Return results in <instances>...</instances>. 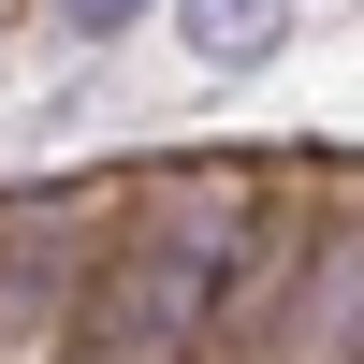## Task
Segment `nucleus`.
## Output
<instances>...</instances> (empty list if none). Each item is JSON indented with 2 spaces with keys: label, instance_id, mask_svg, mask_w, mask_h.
I'll return each mask as SVG.
<instances>
[{
  "label": "nucleus",
  "instance_id": "1",
  "mask_svg": "<svg viewBox=\"0 0 364 364\" xmlns=\"http://www.w3.org/2000/svg\"><path fill=\"white\" fill-rule=\"evenodd\" d=\"M277 262L248 175H175L161 204L132 219V248L102 262V364H190L248 306V277Z\"/></svg>",
  "mask_w": 364,
  "mask_h": 364
},
{
  "label": "nucleus",
  "instance_id": "2",
  "mask_svg": "<svg viewBox=\"0 0 364 364\" xmlns=\"http://www.w3.org/2000/svg\"><path fill=\"white\" fill-rule=\"evenodd\" d=\"M277 350L291 364H350L364 350V204H350L336 233H306V291L277 306Z\"/></svg>",
  "mask_w": 364,
  "mask_h": 364
},
{
  "label": "nucleus",
  "instance_id": "3",
  "mask_svg": "<svg viewBox=\"0 0 364 364\" xmlns=\"http://www.w3.org/2000/svg\"><path fill=\"white\" fill-rule=\"evenodd\" d=\"M277 15L291 0H190V44L219 58V73H248V58H277Z\"/></svg>",
  "mask_w": 364,
  "mask_h": 364
},
{
  "label": "nucleus",
  "instance_id": "4",
  "mask_svg": "<svg viewBox=\"0 0 364 364\" xmlns=\"http://www.w3.org/2000/svg\"><path fill=\"white\" fill-rule=\"evenodd\" d=\"M58 15H73V44H102V29H132L146 0H58Z\"/></svg>",
  "mask_w": 364,
  "mask_h": 364
}]
</instances>
